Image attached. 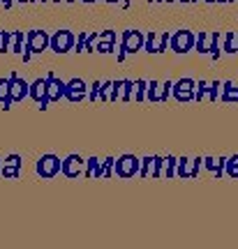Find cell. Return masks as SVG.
<instances>
[{
    "label": "cell",
    "instance_id": "obj_1",
    "mask_svg": "<svg viewBox=\"0 0 238 249\" xmlns=\"http://www.w3.org/2000/svg\"><path fill=\"white\" fill-rule=\"evenodd\" d=\"M58 166H60V164H58V160L49 155V157H42V160H40V164H37V171H40L42 176H46V178H49V176H53V173L58 171Z\"/></svg>",
    "mask_w": 238,
    "mask_h": 249
},
{
    "label": "cell",
    "instance_id": "obj_2",
    "mask_svg": "<svg viewBox=\"0 0 238 249\" xmlns=\"http://www.w3.org/2000/svg\"><path fill=\"white\" fill-rule=\"evenodd\" d=\"M70 44H72V37L67 35V33H62V35L53 37V49H56V51H65V49H67Z\"/></svg>",
    "mask_w": 238,
    "mask_h": 249
}]
</instances>
